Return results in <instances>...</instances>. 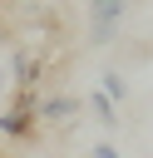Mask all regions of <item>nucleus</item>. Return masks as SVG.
Segmentation results:
<instances>
[{
  "label": "nucleus",
  "mask_w": 153,
  "mask_h": 158,
  "mask_svg": "<svg viewBox=\"0 0 153 158\" xmlns=\"http://www.w3.org/2000/svg\"><path fill=\"white\" fill-rule=\"evenodd\" d=\"M79 109H84V99H74V94L35 99V118H44V123H69V118H79Z\"/></svg>",
  "instance_id": "7ed1b4c3"
},
{
  "label": "nucleus",
  "mask_w": 153,
  "mask_h": 158,
  "mask_svg": "<svg viewBox=\"0 0 153 158\" xmlns=\"http://www.w3.org/2000/svg\"><path fill=\"white\" fill-rule=\"evenodd\" d=\"M5 89H10V69L0 64V94H5Z\"/></svg>",
  "instance_id": "0eeeda50"
},
{
  "label": "nucleus",
  "mask_w": 153,
  "mask_h": 158,
  "mask_svg": "<svg viewBox=\"0 0 153 158\" xmlns=\"http://www.w3.org/2000/svg\"><path fill=\"white\" fill-rule=\"evenodd\" d=\"M10 84H15V94H35V84L44 79V54L35 49V44H15V54H10Z\"/></svg>",
  "instance_id": "f257e3e1"
},
{
  "label": "nucleus",
  "mask_w": 153,
  "mask_h": 158,
  "mask_svg": "<svg viewBox=\"0 0 153 158\" xmlns=\"http://www.w3.org/2000/svg\"><path fill=\"white\" fill-rule=\"evenodd\" d=\"M15 158H25V153H15Z\"/></svg>",
  "instance_id": "6e6552de"
},
{
  "label": "nucleus",
  "mask_w": 153,
  "mask_h": 158,
  "mask_svg": "<svg viewBox=\"0 0 153 158\" xmlns=\"http://www.w3.org/2000/svg\"><path fill=\"white\" fill-rule=\"evenodd\" d=\"M0 114H5V109H0Z\"/></svg>",
  "instance_id": "1a4fd4ad"
},
{
  "label": "nucleus",
  "mask_w": 153,
  "mask_h": 158,
  "mask_svg": "<svg viewBox=\"0 0 153 158\" xmlns=\"http://www.w3.org/2000/svg\"><path fill=\"white\" fill-rule=\"evenodd\" d=\"M84 104H89V109H94V118H99V123H104V128H118V104H109V99H104V94H89V99H84Z\"/></svg>",
  "instance_id": "20e7f679"
},
{
  "label": "nucleus",
  "mask_w": 153,
  "mask_h": 158,
  "mask_svg": "<svg viewBox=\"0 0 153 158\" xmlns=\"http://www.w3.org/2000/svg\"><path fill=\"white\" fill-rule=\"evenodd\" d=\"M123 15H128V0H89V44H109Z\"/></svg>",
  "instance_id": "f03ea898"
},
{
  "label": "nucleus",
  "mask_w": 153,
  "mask_h": 158,
  "mask_svg": "<svg viewBox=\"0 0 153 158\" xmlns=\"http://www.w3.org/2000/svg\"><path fill=\"white\" fill-rule=\"evenodd\" d=\"M99 94H104L109 104H118V99H128V84H123V74H114V69H109V74H104V89H99Z\"/></svg>",
  "instance_id": "39448f33"
},
{
  "label": "nucleus",
  "mask_w": 153,
  "mask_h": 158,
  "mask_svg": "<svg viewBox=\"0 0 153 158\" xmlns=\"http://www.w3.org/2000/svg\"><path fill=\"white\" fill-rule=\"evenodd\" d=\"M94 158H118V148H114V143H99V148H94Z\"/></svg>",
  "instance_id": "423d86ee"
}]
</instances>
